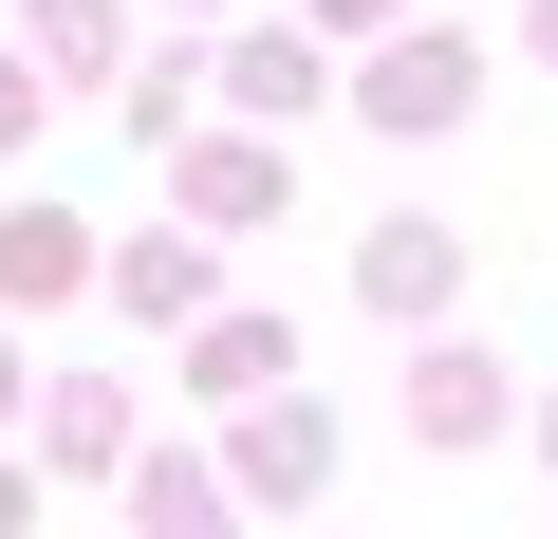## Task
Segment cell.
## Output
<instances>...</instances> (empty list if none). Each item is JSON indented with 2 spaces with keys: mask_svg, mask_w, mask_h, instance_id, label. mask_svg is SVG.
Instances as JSON below:
<instances>
[{
  "mask_svg": "<svg viewBox=\"0 0 558 539\" xmlns=\"http://www.w3.org/2000/svg\"><path fill=\"white\" fill-rule=\"evenodd\" d=\"M410 409H428V428H447V446H465V428H484V409H502V372H484V354H428V391H410Z\"/></svg>",
  "mask_w": 558,
  "mask_h": 539,
  "instance_id": "7a4b0ae2",
  "label": "cell"
},
{
  "mask_svg": "<svg viewBox=\"0 0 558 539\" xmlns=\"http://www.w3.org/2000/svg\"><path fill=\"white\" fill-rule=\"evenodd\" d=\"M20 502H38V483H20V465H0V520H20Z\"/></svg>",
  "mask_w": 558,
  "mask_h": 539,
  "instance_id": "277c9868",
  "label": "cell"
},
{
  "mask_svg": "<svg viewBox=\"0 0 558 539\" xmlns=\"http://www.w3.org/2000/svg\"><path fill=\"white\" fill-rule=\"evenodd\" d=\"M149 539H223V483H186V465H149Z\"/></svg>",
  "mask_w": 558,
  "mask_h": 539,
  "instance_id": "3957f363",
  "label": "cell"
},
{
  "mask_svg": "<svg viewBox=\"0 0 558 539\" xmlns=\"http://www.w3.org/2000/svg\"><path fill=\"white\" fill-rule=\"evenodd\" d=\"M242 465H260V502H317V465H336V428H317V409H279V428H260Z\"/></svg>",
  "mask_w": 558,
  "mask_h": 539,
  "instance_id": "6da1fadb",
  "label": "cell"
}]
</instances>
